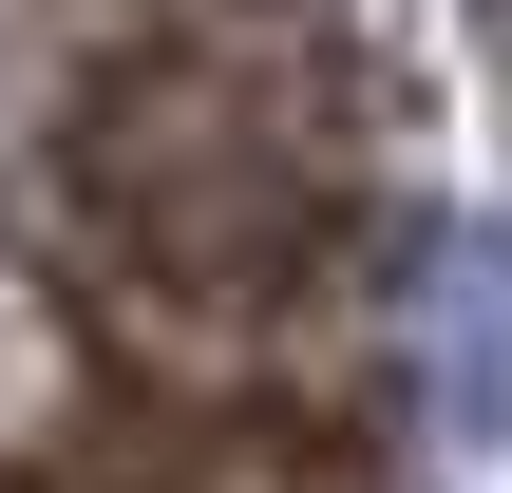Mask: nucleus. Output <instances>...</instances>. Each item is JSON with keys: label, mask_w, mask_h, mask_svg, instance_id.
<instances>
[{"label": "nucleus", "mask_w": 512, "mask_h": 493, "mask_svg": "<svg viewBox=\"0 0 512 493\" xmlns=\"http://www.w3.org/2000/svg\"><path fill=\"white\" fill-rule=\"evenodd\" d=\"M418 285L380 0H0V493H437Z\"/></svg>", "instance_id": "nucleus-1"}]
</instances>
